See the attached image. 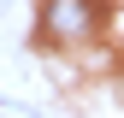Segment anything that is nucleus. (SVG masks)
I'll use <instances>...</instances> for the list:
<instances>
[{
    "mask_svg": "<svg viewBox=\"0 0 124 118\" xmlns=\"http://www.w3.org/2000/svg\"><path fill=\"white\" fill-rule=\"evenodd\" d=\"M41 30H47L53 41H83L89 30H95V6H89V0H47Z\"/></svg>",
    "mask_w": 124,
    "mask_h": 118,
    "instance_id": "1",
    "label": "nucleus"
}]
</instances>
